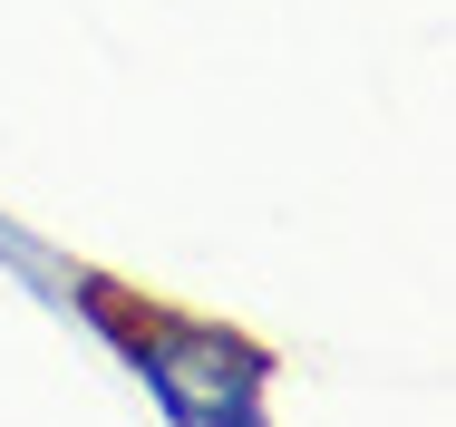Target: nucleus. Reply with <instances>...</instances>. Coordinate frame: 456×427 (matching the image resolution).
Listing matches in <instances>:
<instances>
[{"label":"nucleus","mask_w":456,"mask_h":427,"mask_svg":"<svg viewBox=\"0 0 456 427\" xmlns=\"http://www.w3.org/2000/svg\"><path fill=\"white\" fill-rule=\"evenodd\" d=\"M69 292H78L88 331L136 369V389L156 398L166 427H273L281 359L253 341V331L204 321V311H175V301H146V292H117V282H97V272H78Z\"/></svg>","instance_id":"nucleus-1"}]
</instances>
